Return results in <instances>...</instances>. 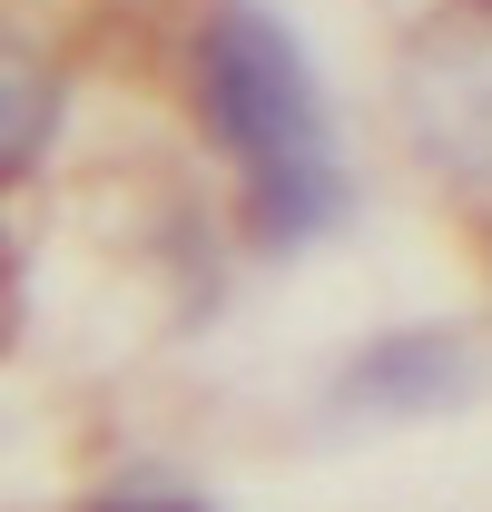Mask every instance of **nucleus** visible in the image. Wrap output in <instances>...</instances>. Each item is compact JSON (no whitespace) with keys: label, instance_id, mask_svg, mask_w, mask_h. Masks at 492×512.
<instances>
[{"label":"nucleus","instance_id":"1","mask_svg":"<svg viewBox=\"0 0 492 512\" xmlns=\"http://www.w3.org/2000/svg\"><path fill=\"white\" fill-rule=\"evenodd\" d=\"M197 99H207V128L227 138V158L246 168V197L266 217V237H315L335 227L345 207V158H335V128H325V99H315L306 60L276 20H217L207 50H197Z\"/></svg>","mask_w":492,"mask_h":512},{"label":"nucleus","instance_id":"2","mask_svg":"<svg viewBox=\"0 0 492 512\" xmlns=\"http://www.w3.org/2000/svg\"><path fill=\"white\" fill-rule=\"evenodd\" d=\"M463 394H473V355L453 335H384L345 365V404H365V414H433Z\"/></svg>","mask_w":492,"mask_h":512},{"label":"nucleus","instance_id":"3","mask_svg":"<svg viewBox=\"0 0 492 512\" xmlns=\"http://www.w3.org/2000/svg\"><path fill=\"white\" fill-rule=\"evenodd\" d=\"M40 128H50V60L20 30H0V178L40 158Z\"/></svg>","mask_w":492,"mask_h":512}]
</instances>
